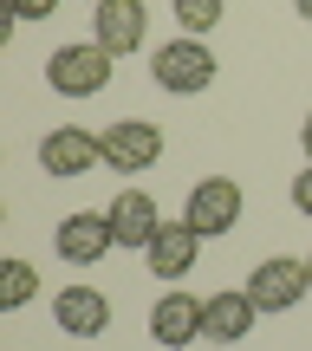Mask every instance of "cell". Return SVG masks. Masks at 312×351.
<instances>
[{
  "label": "cell",
  "mask_w": 312,
  "mask_h": 351,
  "mask_svg": "<svg viewBox=\"0 0 312 351\" xmlns=\"http://www.w3.org/2000/svg\"><path fill=\"white\" fill-rule=\"evenodd\" d=\"M104 215H111V234H117V247H137V254L150 247V241H156V228H163L156 202L143 195V189H124V195H117Z\"/></svg>",
  "instance_id": "13"
},
{
  "label": "cell",
  "mask_w": 312,
  "mask_h": 351,
  "mask_svg": "<svg viewBox=\"0 0 312 351\" xmlns=\"http://www.w3.org/2000/svg\"><path fill=\"white\" fill-rule=\"evenodd\" d=\"M293 208H300V215H312V163L293 176Z\"/></svg>",
  "instance_id": "17"
},
{
  "label": "cell",
  "mask_w": 312,
  "mask_h": 351,
  "mask_svg": "<svg viewBox=\"0 0 312 351\" xmlns=\"http://www.w3.org/2000/svg\"><path fill=\"white\" fill-rule=\"evenodd\" d=\"M104 163H111L117 176H143L163 163V130L150 124V117H117V124H104Z\"/></svg>",
  "instance_id": "5"
},
{
  "label": "cell",
  "mask_w": 312,
  "mask_h": 351,
  "mask_svg": "<svg viewBox=\"0 0 312 351\" xmlns=\"http://www.w3.org/2000/svg\"><path fill=\"white\" fill-rule=\"evenodd\" d=\"M111 52L98 46V39H78V46H52V59H46V85L59 91V98H98L104 85H111Z\"/></svg>",
  "instance_id": "1"
},
{
  "label": "cell",
  "mask_w": 312,
  "mask_h": 351,
  "mask_svg": "<svg viewBox=\"0 0 312 351\" xmlns=\"http://www.w3.org/2000/svg\"><path fill=\"white\" fill-rule=\"evenodd\" d=\"M150 339L163 345V351H182V345H195L202 339V300L195 293H163V300L150 306Z\"/></svg>",
  "instance_id": "10"
},
{
  "label": "cell",
  "mask_w": 312,
  "mask_h": 351,
  "mask_svg": "<svg viewBox=\"0 0 312 351\" xmlns=\"http://www.w3.org/2000/svg\"><path fill=\"white\" fill-rule=\"evenodd\" d=\"M91 39H98L111 59L143 52V39H150V7H143V0H98V7H91Z\"/></svg>",
  "instance_id": "7"
},
{
  "label": "cell",
  "mask_w": 312,
  "mask_h": 351,
  "mask_svg": "<svg viewBox=\"0 0 312 351\" xmlns=\"http://www.w3.org/2000/svg\"><path fill=\"white\" fill-rule=\"evenodd\" d=\"M254 319H261V306L248 300V287H241V293H208V300H202V339L241 345L254 332Z\"/></svg>",
  "instance_id": "11"
},
{
  "label": "cell",
  "mask_w": 312,
  "mask_h": 351,
  "mask_svg": "<svg viewBox=\"0 0 312 351\" xmlns=\"http://www.w3.org/2000/svg\"><path fill=\"white\" fill-rule=\"evenodd\" d=\"M300 150H306V163H312V111H306V124H300Z\"/></svg>",
  "instance_id": "18"
},
{
  "label": "cell",
  "mask_w": 312,
  "mask_h": 351,
  "mask_svg": "<svg viewBox=\"0 0 312 351\" xmlns=\"http://www.w3.org/2000/svg\"><path fill=\"white\" fill-rule=\"evenodd\" d=\"M215 72H221V65H215V52L202 46V39H169V46H156V59H150V78L163 91H169V98H202V91L215 85Z\"/></svg>",
  "instance_id": "2"
},
{
  "label": "cell",
  "mask_w": 312,
  "mask_h": 351,
  "mask_svg": "<svg viewBox=\"0 0 312 351\" xmlns=\"http://www.w3.org/2000/svg\"><path fill=\"white\" fill-rule=\"evenodd\" d=\"M169 7H176V26H182L189 39H202V33H215V26H221L228 0H169Z\"/></svg>",
  "instance_id": "15"
},
{
  "label": "cell",
  "mask_w": 312,
  "mask_h": 351,
  "mask_svg": "<svg viewBox=\"0 0 312 351\" xmlns=\"http://www.w3.org/2000/svg\"><path fill=\"white\" fill-rule=\"evenodd\" d=\"M91 7H98V0H91Z\"/></svg>",
  "instance_id": "21"
},
{
  "label": "cell",
  "mask_w": 312,
  "mask_h": 351,
  "mask_svg": "<svg viewBox=\"0 0 312 351\" xmlns=\"http://www.w3.org/2000/svg\"><path fill=\"white\" fill-rule=\"evenodd\" d=\"M306 293H312V274H306V261H293V254L254 261V274H248V300L261 306V313H293Z\"/></svg>",
  "instance_id": "4"
},
{
  "label": "cell",
  "mask_w": 312,
  "mask_h": 351,
  "mask_svg": "<svg viewBox=\"0 0 312 351\" xmlns=\"http://www.w3.org/2000/svg\"><path fill=\"white\" fill-rule=\"evenodd\" d=\"M52 247H59V261H72V267H91V261H104V254L117 247V234H111V215H104V208H78V215H65V221L52 228Z\"/></svg>",
  "instance_id": "8"
},
{
  "label": "cell",
  "mask_w": 312,
  "mask_h": 351,
  "mask_svg": "<svg viewBox=\"0 0 312 351\" xmlns=\"http://www.w3.org/2000/svg\"><path fill=\"white\" fill-rule=\"evenodd\" d=\"M306 274H312V261H306Z\"/></svg>",
  "instance_id": "20"
},
{
  "label": "cell",
  "mask_w": 312,
  "mask_h": 351,
  "mask_svg": "<svg viewBox=\"0 0 312 351\" xmlns=\"http://www.w3.org/2000/svg\"><path fill=\"white\" fill-rule=\"evenodd\" d=\"M39 293V274H33V261H20V254H13L7 267H0V306H7V313H20L26 300H33Z\"/></svg>",
  "instance_id": "14"
},
{
  "label": "cell",
  "mask_w": 312,
  "mask_h": 351,
  "mask_svg": "<svg viewBox=\"0 0 312 351\" xmlns=\"http://www.w3.org/2000/svg\"><path fill=\"white\" fill-rule=\"evenodd\" d=\"M52 319H59L65 339H104L111 332V300H104L98 287H59V300H52Z\"/></svg>",
  "instance_id": "9"
},
{
  "label": "cell",
  "mask_w": 312,
  "mask_h": 351,
  "mask_svg": "<svg viewBox=\"0 0 312 351\" xmlns=\"http://www.w3.org/2000/svg\"><path fill=\"white\" fill-rule=\"evenodd\" d=\"M241 208H248V195H241L235 176H202V182L189 189V202H182V221L195 228L202 241H215V234H228V228L241 221Z\"/></svg>",
  "instance_id": "3"
},
{
  "label": "cell",
  "mask_w": 312,
  "mask_h": 351,
  "mask_svg": "<svg viewBox=\"0 0 312 351\" xmlns=\"http://www.w3.org/2000/svg\"><path fill=\"white\" fill-rule=\"evenodd\" d=\"M195 254H202V234H195V228H189V221H163V228H156V241L143 247V261H150V274H156V280H189Z\"/></svg>",
  "instance_id": "12"
},
{
  "label": "cell",
  "mask_w": 312,
  "mask_h": 351,
  "mask_svg": "<svg viewBox=\"0 0 312 351\" xmlns=\"http://www.w3.org/2000/svg\"><path fill=\"white\" fill-rule=\"evenodd\" d=\"M293 13H300V20L312 26V0H293Z\"/></svg>",
  "instance_id": "19"
},
{
  "label": "cell",
  "mask_w": 312,
  "mask_h": 351,
  "mask_svg": "<svg viewBox=\"0 0 312 351\" xmlns=\"http://www.w3.org/2000/svg\"><path fill=\"white\" fill-rule=\"evenodd\" d=\"M98 163H104V143H98V130L59 124V130H46V143H39V169H46L52 182H72V176H91Z\"/></svg>",
  "instance_id": "6"
},
{
  "label": "cell",
  "mask_w": 312,
  "mask_h": 351,
  "mask_svg": "<svg viewBox=\"0 0 312 351\" xmlns=\"http://www.w3.org/2000/svg\"><path fill=\"white\" fill-rule=\"evenodd\" d=\"M13 20H59V0H7Z\"/></svg>",
  "instance_id": "16"
}]
</instances>
